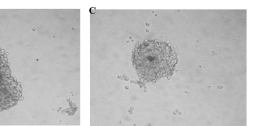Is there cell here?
Here are the masks:
<instances>
[{
	"mask_svg": "<svg viewBox=\"0 0 258 126\" xmlns=\"http://www.w3.org/2000/svg\"><path fill=\"white\" fill-rule=\"evenodd\" d=\"M21 95V87L11 71H0V111L15 105Z\"/></svg>",
	"mask_w": 258,
	"mask_h": 126,
	"instance_id": "obj_2",
	"label": "cell"
},
{
	"mask_svg": "<svg viewBox=\"0 0 258 126\" xmlns=\"http://www.w3.org/2000/svg\"><path fill=\"white\" fill-rule=\"evenodd\" d=\"M133 61L139 75L153 81L171 75L177 62L176 55L166 43L148 41L136 48Z\"/></svg>",
	"mask_w": 258,
	"mask_h": 126,
	"instance_id": "obj_1",
	"label": "cell"
}]
</instances>
